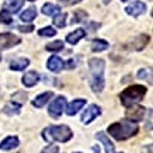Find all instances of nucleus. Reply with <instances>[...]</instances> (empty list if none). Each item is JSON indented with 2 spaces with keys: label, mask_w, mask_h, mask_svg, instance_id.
<instances>
[{
  "label": "nucleus",
  "mask_w": 153,
  "mask_h": 153,
  "mask_svg": "<svg viewBox=\"0 0 153 153\" xmlns=\"http://www.w3.org/2000/svg\"><path fill=\"white\" fill-rule=\"evenodd\" d=\"M146 94H147V87L146 86L133 84V86H129L127 89H124V91L121 92V95H120V98H121L123 106L130 107V106H135L138 101H141Z\"/></svg>",
  "instance_id": "obj_3"
},
{
  "label": "nucleus",
  "mask_w": 153,
  "mask_h": 153,
  "mask_svg": "<svg viewBox=\"0 0 153 153\" xmlns=\"http://www.w3.org/2000/svg\"><path fill=\"white\" fill-rule=\"evenodd\" d=\"M110 2V0H104V3H109Z\"/></svg>",
  "instance_id": "obj_37"
},
{
  "label": "nucleus",
  "mask_w": 153,
  "mask_h": 153,
  "mask_svg": "<svg viewBox=\"0 0 153 153\" xmlns=\"http://www.w3.org/2000/svg\"><path fill=\"white\" fill-rule=\"evenodd\" d=\"M22 0H12V2H6V8L9 9V12H17L22 8Z\"/></svg>",
  "instance_id": "obj_26"
},
{
  "label": "nucleus",
  "mask_w": 153,
  "mask_h": 153,
  "mask_svg": "<svg viewBox=\"0 0 153 153\" xmlns=\"http://www.w3.org/2000/svg\"><path fill=\"white\" fill-rule=\"evenodd\" d=\"M100 113H101V109H100L98 106L92 104V106H89V107L84 110V113L81 115V121H83L84 124H89L91 121H94Z\"/></svg>",
  "instance_id": "obj_8"
},
{
  "label": "nucleus",
  "mask_w": 153,
  "mask_h": 153,
  "mask_svg": "<svg viewBox=\"0 0 153 153\" xmlns=\"http://www.w3.org/2000/svg\"><path fill=\"white\" fill-rule=\"evenodd\" d=\"M6 2H11V0H6Z\"/></svg>",
  "instance_id": "obj_41"
},
{
  "label": "nucleus",
  "mask_w": 153,
  "mask_h": 153,
  "mask_svg": "<svg viewBox=\"0 0 153 153\" xmlns=\"http://www.w3.org/2000/svg\"><path fill=\"white\" fill-rule=\"evenodd\" d=\"M65 109H66V98L65 97H57L49 106V115L54 118H58V117H61V113Z\"/></svg>",
  "instance_id": "obj_5"
},
{
  "label": "nucleus",
  "mask_w": 153,
  "mask_h": 153,
  "mask_svg": "<svg viewBox=\"0 0 153 153\" xmlns=\"http://www.w3.org/2000/svg\"><path fill=\"white\" fill-rule=\"evenodd\" d=\"M75 66V63H74V60H69V63H68V68H74Z\"/></svg>",
  "instance_id": "obj_36"
},
{
  "label": "nucleus",
  "mask_w": 153,
  "mask_h": 153,
  "mask_svg": "<svg viewBox=\"0 0 153 153\" xmlns=\"http://www.w3.org/2000/svg\"><path fill=\"white\" fill-rule=\"evenodd\" d=\"M29 66V60L28 58H19L9 63V69L12 71H25V68Z\"/></svg>",
  "instance_id": "obj_18"
},
{
  "label": "nucleus",
  "mask_w": 153,
  "mask_h": 153,
  "mask_svg": "<svg viewBox=\"0 0 153 153\" xmlns=\"http://www.w3.org/2000/svg\"><path fill=\"white\" fill-rule=\"evenodd\" d=\"M38 35L40 37H54L55 35V29L54 28H43V29H40L38 31Z\"/></svg>",
  "instance_id": "obj_28"
},
{
  "label": "nucleus",
  "mask_w": 153,
  "mask_h": 153,
  "mask_svg": "<svg viewBox=\"0 0 153 153\" xmlns=\"http://www.w3.org/2000/svg\"><path fill=\"white\" fill-rule=\"evenodd\" d=\"M66 12H58L57 16H54V25L57 28H65L66 26Z\"/></svg>",
  "instance_id": "obj_23"
},
{
  "label": "nucleus",
  "mask_w": 153,
  "mask_h": 153,
  "mask_svg": "<svg viewBox=\"0 0 153 153\" xmlns=\"http://www.w3.org/2000/svg\"><path fill=\"white\" fill-rule=\"evenodd\" d=\"M63 48H65V43L60 42V40L52 42V43H49V45L46 46V49H48V51H51V52H58V51H61Z\"/></svg>",
  "instance_id": "obj_25"
},
{
  "label": "nucleus",
  "mask_w": 153,
  "mask_h": 153,
  "mask_svg": "<svg viewBox=\"0 0 153 153\" xmlns=\"http://www.w3.org/2000/svg\"><path fill=\"white\" fill-rule=\"evenodd\" d=\"M38 80H40V75H38L35 71H29V72H26V74L23 75L22 83L26 86V87H34Z\"/></svg>",
  "instance_id": "obj_12"
},
{
  "label": "nucleus",
  "mask_w": 153,
  "mask_h": 153,
  "mask_svg": "<svg viewBox=\"0 0 153 153\" xmlns=\"http://www.w3.org/2000/svg\"><path fill=\"white\" fill-rule=\"evenodd\" d=\"M42 12H43V14H46V16H57L58 12H61V9H60V6H58V5L46 3V5H43Z\"/></svg>",
  "instance_id": "obj_20"
},
{
  "label": "nucleus",
  "mask_w": 153,
  "mask_h": 153,
  "mask_svg": "<svg viewBox=\"0 0 153 153\" xmlns=\"http://www.w3.org/2000/svg\"><path fill=\"white\" fill-rule=\"evenodd\" d=\"M0 23H5V25H11L12 23V16L8 9L0 11Z\"/></svg>",
  "instance_id": "obj_24"
},
{
  "label": "nucleus",
  "mask_w": 153,
  "mask_h": 153,
  "mask_svg": "<svg viewBox=\"0 0 153 153\" xmlns=\"http://www.w3.org/2000/svg\"><path fill=\"white\" fill-rule=\"evenodd\" d=\"M87 17V12L86 11H83V9H78L75 12V16L72 17V23H78V22H81L83 19H86Z\"/></svg>",
  "instance_id": "obj_27"
},
{
  "label": "nucleus",
  "mask_w": 153,
  "mask_h": 153,
  "mask_svg": "<svg viewBox=\"0 0 153 153\" xmlns=\"http://www.w3.org/2000/svg\"><path fill=\"white\" fill-rule=\"evenodd\" d=\"M149 42H150V37L146 35V34H143V35L135 37V40H132L126 48H129L130 51H143V49L147 46Z\"/></svg>",
  "instance_id": "obj_7"
},
{
  "label": "nucleus",
  "mask_w": 153,
  "mask_h": 153,
  "mask_svg": "<svg viewBox=\"0 0 153 153\" xmlns=\"http://www.w3.org/2000/svg\"><path fill=\"white\" fill-rule=\"evenodd\" d=\"M107 48H109V43L104 42V40H98V38H95L91 45V49L94 52H101V51H106Z\"/></svg>",
  "instance_id": "obj_21"
},
{
  "label": "nucleus",
  "mask_w": 153,
  "mask_h": 153,
  "mask_svg": "<svg viewBox=\"0 0 153 153\" xmlns=\"http://www.w3.org/2000/svg\"><path fill=\"white\" fill-rule=\"evenodd\" d=\"M89 69H91V87L95 94L104 89V60L91 58L89 60Z\"/></svg>",
  "instance_id": "obj_2"
},
{
  "label": "nucleus",
  "mask_w": 153,
  "mask_h": 153,
  "mask_svg": "<svg viewBox=\"0 0 153 153\" xmlns=\"http://www.w3.org/2000/svg\"><path fill=\"white\" fill-rule=\"evenodd\" d=\"M72 130L68 126H49L48 129L43 130V138L48 141H58V143H66L72 138Z\"/></svg>",
  "instance_id": "obj_4"
},
{
  "label": "nucleus",
  "mask_w": 153,
  "mask_h": 153,
  "mask_svg": "<svg viewBox=\"0 0 153 153\" xmlns=\"http://www.w3.org/2000/svg\"><path fill=\"white\" fill-rule=\"evenodd\" d=\"M28 2H34V0H28Z\"/></svg>",
  "instance_id": "obj_39"
},
{
  "label": "nucleus",
  "mask_w": 153,
  "mask_h": 153,
  "mask_svg": "<svg viewBox=\"0 0 153 153\" xmlns=\"http://www.w3.org/2000/svg\"><path fill=\"white\" fill-rule=\"evenodd\" d=\"M42 153H58V147L57 146H48L43 149Z\"/></svg>",
  "instance_id": "obj_30"
},
{
  "label": "nucleus",
  "mask_w": 153,
  "mask_h": 153,
  "mask_svg": "<svg viewBox=\"0 0 153 153\" xmlns=\"http://www.w3.org/2000/svg\"><path fill=\"white\" fill-rule=\"evenodd\" d=\"M35 17H37V9H35L34 6H31V8H28V9H25L22 14H20L22 22H32Z\"/></svg>",
  "instance_id": "obj_19"
},
{
  "label": "nucleus",
  "mask_w": 153,
  "mask_h": 153,
  "mask_svg": "<svg viewBox=\"0 0 153 153\" xmlns=\"http://www.w3.org/2000/svg\"><path fill=\"white\" fill-rule=\"evenodd\" d=\"M14 100H17L19 103H25L26 101V94H23V92H17V94H14V97H12Z\"/></svg>",
  "instance_id": "obj_29"
},
{
  "label": "nucleus",
  "mask_w": 153,
  "mask_h": 153,
  "mask_svg": "<svg viewBox=\"0 0 153 153\" xmlns=\"http://www.w3.org/2000/svg\"><path fill=\"white\" fill-rule=\"evenodd\" d=\"M107 132L113 139H117V141H126V139H129V138H132L138 133V126H136L135 121L124 120V121H120V123L110 124Z\"/></svg>",
  "instance_id": "obj_1"
},
{
  "label": "nucleus",
  "mask_w": 153,
  "mask_h": 153,
  "mask_svg": "<svg viewBox=\"0 0 153 153\" xmlns=\"http://www.w3.org/2000/svg\"><path fill=\"white\" fill-rule=\"evenodd\" d=\"M86 35V32H84V29H76V31H74V32H71L68 37H66V42L69 43V45H76L81 38Z\"/></svg>",
  "instance_id": "obj_17"
},
{
  "label": "nucleus",
  "mask_w": 153,
  "mask_h": 153,
  "mask_svg": "<svg viewBox=\"0 0 153 153\" xmlns=\"http://www.w3.org/2000/svg\"><path fill=\"white\" fill-rule=\"evenodd\" d=\"M84 106H86V100H83V98L74 100L72 103L68 106V109H66V113L69 115V117H74V115H75L76 112H78V110H81Z\"/></svg>",
  "instance_id": "obj_13"
},
{
  "label": "nucleus",
  "mask_w": 153,
  "mask_h": 153,
  "mask_svg": "<svg viewBox=\"0 0 153 153\" xmlns=\"http://www.w3.org/2000/svg\"><path fill=\"white\" fill-rule=\"evenodd\" d=\"M121 2H127V0H121Z\"/></svg>",
  "instance_id": "obj_40"
},
{
  "label": "nucleus",
  "mask_w": 153,
  "mask_h": 153,
  "mask_svg": "<svg viewBox=\"0 0 153 153\" xmlns=\"http://www.w3.org/2000/svg\"><path fill=\"white\" fill-rule=\"evenodd\" d=\"M92 150H94V153H101V150H100V147H98V146H94V147H92Z\"/></svg>",
  "instance_id": "obj_35"
},
{
  "label": "nucleus",
  "mask_w": 153,
  "mask_h": 153,
  "mask_svg": "<svg viewBox=\"0 0 153 153\" xmlns=\"http://www.w3.org/2000/svg\"><path fill=\"white\" fill-rule=\"evenodd\" d=\"M147 74H149V72H147L146 69H141V71L138 72V75H136V76H138V78H146V76H147Z\"/></svg>",
  "instance_id": "obj_32"
},
{
  "label": "nucleus",
  "mask_w": 153,
  "mask_h": 153,
  "mask_svg": "<svg viewBox=\"0 0 153 153\" xmlns=\"http://www.w3.org/2000/svg\"><path fill=\"white\" fill-rule=\"evenodd\" d=\"M141 153H152V144H150V146H146Z\"/></svg>",
  "instance_id": "obj_34"
},
{
  "label": "nucleus",
  "mask_w": 153,
  "mask_h": 153,
  "mask_svg": "<svg viewBox=\"0 0 153 153\" xmlns=\"http://www.w3.org/2000/svg\"><path fill=\"white\" fill-rule=\"evenodd\" d=\"M65 5H74V3H80V2H83V0H61Z\"/></svg>",
  "instance_id": "obj_33"
},
{
  "label": "nucleus",
  "mask_w": 153,
  "mask_h": 153,
  "mask_svg": "<svg viewBox=\"0 0 153 153\" xmlns=\"http://www.w3.org/2000/svg\"><path fill=\"white\" fill-rule=\"evenodd\" d=\"M3 112H5L6 115H19V113H20V104L8 103V104L3 107Z\"/></svg>",
  "instance_id": "obj_22"
},
{
  "label": "nucleus",
  "mask_w": 153,
  "mask_h": 153,
  "mask_svg": "<svg viewBox=\"0 0 153 153\" xmlns=\"http://www.w3.org/2000/svg\"><path fill=\"white\" fill-rule=\"evenodd\" d=\"M19 146V138L17 136H8L6 139H3L0 143V149L2 150H11V149H16Z\"/></svg>",
  "instance_id": "obj_16"
},
{
  "label": "nucleus",
  "mask_w": 153,
  "mask_h": 153,
  "mask_svg": "<svg viewBox=\"0 0 153 153\" xmlns=\"http://www.w3.org/2000/svg\"><path fill=\"white\" fill-rule=\"evenodd\" d=\"M0 61H2V54H0Z\"/></svg>",
  "instance_id": "obj_38"
},
{
  "label": "nucleus",
  "mask_w": 153,
  "mask_h": 153,
  "mask_svg": "<svg viewBox=\"0 0 153 153\" xmlns=\"http://www.w3.org/2000/svg\"><path fill=\"white\" fill-rule=\"evenodd\" d=\"M75 153H80V152H75Z\"/></svg>",
  "instance_id": "obj_42"
},
{
  "label": "nucleus",
  "mask_w": 153,
  "mask_h": 153,
  "mask_svg": "<svg viewBox=\"0 0 153 153\" xmlns=\"http://www.w3.org/2000/svg\"><path fill=\"white\" fill-rule=\"evenodd\" d=\"M46 66H48V69H49L51 72H60L63 68H65V63H63V60H61L60 57L52 55V57L48 60Z\"/></svg>",
  "instance_id": "obj_11"
},
{
  "label": "nucleus",
  "mask_w": 153,
  "mask_h": 153,
  "mask_svg": "<svg viewBox=\"0 0 153 153\" xmlns=\"http://www.w3.org/2000/svg\"><path fill=\"white\" fill-rule=\"evenodd\" d=\"M146 9H147V5L144 2H133L132 5H129L126 8V12L136 17V16H141L143 12H146Z\"/></svg>",
  "instance_id": "obj_10"
},
{
  "label": "nucleus",
  "mask_w": 153,
  "mask_h": 153,
  "mask_svg": "<svg viewBox=\"0 0 153 153\" xmlns=\"http://www.w3.org/2000/svg\"><path fill=\"white\" fill-rule=\"evenodd\" d=\"M20 43V38L14 34H9V32H3L0 34V49H8L12 48Z\"/></svg>",
  "instance_id": "obj_6"
},
{
  "label": "nucleus",
  "mask_w": 153,
  "mask_h": 153,
  "mask_svg": "<svg viewBox=\"0 0 153 153\" xmlns=\"http://www.w3.org/2000/svg\"><path fill=\"white\" fill-rule=\"evenodd\" d=\"M97 139L104 146V149H106V153H113V150H115V146L112 144V141L107 138V135L104 133V132H98L97 133Z\"/></svg>",
  "instance_id": "obj_15"
},
{
  "label": "nucleus",
  "mask_w": 153,
  "mask_h": 153,
  "mask_svg": "<svg viewBox=\"0 0 153 153\" xmlns=\"http://www.w3.org/2000/svg\"><path fill=\"white\" fill-rule=\"evenodd\" d=\"M144 113H146V109L141 107V106H130L129 110L126 112V117L129 118L130 121H139V120H143L144 117Z\"/></svg>",
  "instance_id": "obj_9"
},
{
  "label": "nucleus",
  "mask_w": 153,
  "mask_h": 153,
  "mask_svg": "<svg viewBox=\"0 0 153 153\" xmlns=\"http://www.w3.org/2000/svg\"><path fill=\"white\" fill-rule=\"evenodd\" d=\"M19 31L20 32H32L34 31V26H32V25H28V26H22V25H20Z\"/></svg>",
  "instance_id": "obj_31"
},
{
  "label": "nucleus",
  "mask_w": 153,
  "mask_h": 153,
  "mask_svg": "<svg viewBox=\"0 0 153 153\" xmlns=\"http://www.w3.org/2000/svg\"><path fill=\"white\" fill-rule=\"evenodd\" d=\"M54 97V94L52 92H43V94H40V95H38L34 101H32V106L34 107H37V109H40V107H43L46 103H49V100L51 98H52Z\"/></svg>",
  "instance_id": "obj_14"
}]
</instances>
